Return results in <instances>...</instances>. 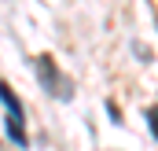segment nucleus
<instances>
[{"mask_svg":"<svg viewBox=\"0 0 158 151\" xmlns=\"http://www.w3.org/2000/svg\"><path fill=\"white\" fill-rule=\"evenodd\" d=\"M7 140L11 144H19V148H26L30 144V136H26V118H15V114H7Z\"/></svg>","mask_w":158,"mask_h":151,"instance_id":"2","label":"nucleus"},{"mask_svg":"<svg viewBox=\"0 0 158 151\" xmlns=\"http://www.w3.org/2000/svg\"><path fill=\"white\" fill-rule=\"evenodd\" d=\"M147 125H151V136L158 140V107H147Z\"/></svg>","mask_w":158,"mask_h":151,"instance_id":"3","label":"nucleus"},{"mask_svg":"<svg viewBox=\"0 0 158 151\" xmlns=\"http://www.w3.org/2000/svg\"><path fill=\"white\" fill-rule=\"evenodd\" d=\"M37 77H40V88H44L48 96H55V100H70V96H74V81L55 67V59H52L48 52L37 55Z\"/></svg>","mask_w":158,"mask_h":151,"instance_id":"1","label":"nucleus"}]
</instances>
